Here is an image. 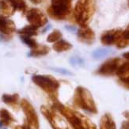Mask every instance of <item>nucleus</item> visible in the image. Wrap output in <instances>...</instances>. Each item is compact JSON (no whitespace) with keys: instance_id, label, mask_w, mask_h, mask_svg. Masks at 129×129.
<instances>
[{"instance_id":"obj_1","label":"nucleus","mask_w":129,"mask_h":129,"mask_svg":"<svg viewBox=\"0 0 129 129\" xmlns=\"http://www.w3.org/2000/svg\"><path fill=\"white\" fill-rule=\"evenodd\" d=\"M53 107L65 117L74 129H97L95 124L86 116L65 107L57 101L54 102Z\"/></svg>"},{"instance_id":"obj_2","label":"nucleus","mask_w":129,"mask_h":129,"mask_svg":"<svg viewBox=\"0 0 129 129\" xmlns=\"http://www.w3.org/2000/svg\"><path fill=\"white\" fill-rule=\"evenodd\" d=\"M95 10L94 0H78L74 10L76 22L82 27L87 26Z\"/></svg>"},{"instance_id":"obj_3","label":"nucleus","mask_w":129,"mask_h":129,"mask_svg":"<svg viewBox=\"0 0 129 129\" xmlns=\"http://www.w3.org/2000/svg\"><path fill=\"white\" fill-rule=\"evenodd\" d=\"M74 103L76 106L92 113H97L98 109L92 95L88 89L78 86L75 92Z\"/></svg>"},{"instance_id":"obj_4","label":"nucleus","mask_w":129,"mask_h":129,"mask_svg":"<svg viewBox=\"0 0 129 129\" xmlns=\"http://www.w3.org/2000/svg\"><path fill=\"white\" fill-rule=\"evenodd\" d=\"M73 0H52L48 14L56 20H64L71 12Z\"/></svg>"},{"instance_id":"obj_5","label":"nucleus","mask_w":129,"mask_h":129,"mask_svg":"<svg viewBox=\"0 0 129 129\" xmlns=\"http://www.w3.org/2000/svg\"><path fill=\"white\" fill-rule=\"evenodd\" d=\"M32 80L37 86L41 88L54 99L56 98L59 83L55 78L47 75H34L33 76Z\"/></svg>"},{"instance_id":"obj_6","label":"nucleus","mask_w":129,"mask_h":129,"mask_svg":"<svg viewBox=\"0 0 129 129\" xmlns=\"http://www.w3.org/2000/svg\"><path fill=\"white\" fill-rule=\"evenodd\" d=\"M21 106L23 110L24 113L26 116L27 121L29 124L34 129H39L40 124H39V119L36 110L33 106L28 102L26 99H22L21 102Z\"/></svg>"},{"instance_id":"obj_7","label":"nucleus","mask_w":129,"mask_h":129,"mask_svg":"<svg viewBox=\"0 0 129 129\" xmlns=\"http://www.w3.org/2000/svg\"><path fill=\"white\" fill-rule=\"evenodd\" d=\"M41 110L42 114L46 117L53 129H68L66 123L52 110L48 109L45 106H42Z\"/></svg>"},{"instance_id":"obj_8","label":"nucleus","mask_w":129,"mask_h":129,"mask_svg":"<svg viewBox=\"0 0 129 129\" xmlns=\"http://www.w3.org/2000/svg\"><path fill=\"white\" fill-rule=\"evenodd\" d=\"M27 20L31 25L37 27V29L42 27L48 22L47 17L42 11L37 8H33L27 12Z\"/></svg>"},{"instance_id":"obj_9","label":"nucleus","mask_w":129,"mask_h":129,"mask_svg":"<svg viewBox=\"0 0 129 129\" xmlns=\"http://www.w3.org/2000/svg\"><path fill=\"white\" fill-rule=\"evenodd\" d=\"M120 66V59L118 58L111 59L106 61L98 71V73L101 75L110 76L116 74V71Z\"/></svg>"},{"instance_id":"obj_10","label":"nucleus","mask_w":129,"mask_h":129,"mask_svg":"<svg viewBox=\"0 0 129 129\" xmlns=\"http://www.w3.org/2000/svg\"><path fill=\"white\" fill-rule=\"evenodd\" d=\"M123 31L120 29H113L105 32L101 37L103 44L105 45H112L116 44V46L120 43L122 39Z\"/></svg>"},{"instance_id":"obj_11","label":"nucleus","mask_w":129,"mask_h":129,"mask_svg":"<svg viewBox=\"0 0 129 129\" xmlns=\"http://www.w3.org/2000/svg\"><path fill=\"white\" fill-rule=\"evenodd\" d=\"M16 30L14 23L7 18L0 16V33L4 35H10Z\"/></svg>"},{"instance_id":"obj_12","label":"nucleus","mask_w":129,"mask_h":129,"mask_svg":"<svg viewBox=\"0 0 129 129\" xmlns=\"http://www.w3.org/2000/svg\"><path fill=\"white\" fill-rule=\"evenodd\" d=\"M16 10L10 0H3L0 2V16L7 18L13 15Z\"/></svg>"},{"instance_id":"obj_13","label":"nucleus","mask_w":129,"mask_h":129,"mask_svg":"<svg viewBox=\"0 0 129 129\" xmlns=\"http://www.w3.org/2000/svg\"><path fill=\"white\" fill-rule=\"evenodd\" d=\"M78 37L79 39L85 43H91L94 39L93 31L87 26L82 27L78 30Z\"/></svg>"},{"instance_id":"obj_14","label":"nucleus","mask_w":129,"mask_h":129,"mask_svg":"<svg viewBox=\"0 0 129 129\" xmlns=\"http://www.w3.org/2000/svg\"><path fill=\"white\" fill-rule=\"evenodd\" d=\"M100 129H116V124L109 113L105 114L100 120Z\"/></svg>"},{"instance_id":"obj_15","label":"nucleus","mask_w":129,"mask_h":129,"mask_svg":"<svg viewBox=\"0 0 129 129\" xmlns=\"http://www.w3.org/2000/svg\"><path fill=\"white\" fill-rule=\"evenodd\" d=\"M0 121L3 123V125L8 126L12 122L15 121L13 116L10 113V112L5 109H0Z\"/></svg>"},{"instance_id":"obj_16","label":"nucleus","mask_w":129,"mask_h":129,"mask_svg":"<svg viewBox=\"0 0 129 129\" xmlns=\"http://www.w3.org/2000/svg\"><path fill=\"white\" fill-rule=\"evenodd\" d=\"M3 102L6 103L7 105L11 106V107L15 108L17 107L18 103V100H19V95L14 93V94H3Z\"/></svg>"},{"instance_id":"obj_17","label":"nucleus","mask_w":129,"mask_h":129,"mask_svg":"<svg viewBox=\"0 0 129 129\" xmlns=\"http://www.w3.org/2000/svg\"><path fill=\"white\" fill-rule=\"evenodd\" d=\"M18 33L21 36L33 37L37 34V28L33 25H27L18 30Z\"/></svg>"},{"instance_id":"obj_18","label":"nucleus","mask_w":129,"mask_h":129,"mask_svg":"<svg viewBox=\"0 0 129 129\" xmlns=\"http://www.w3.org/2000/svg\"><path fill=\"white\" fill-rule=\"evenodd\" d=\"M49 52V48L44 45H37L35 48H32L29 53L30 56H38V55H44Z\"/></svg>"},{"instance_id":"obj_19","label":"nucleus","mask_w":129,"mask_h":129,"mask_svg":"<svg viewBox=\"0 0 129 129\" xmlns=\"http://www.w3.org/2000/svg\"><path fill=\"white\" fill-rule=\"evenodd\" d=\"M71 48V44L65 41H59L58 42H55L53 45V48L58 52L67 51V50L70 49Z\"/></svg>"},{"instance_id":"obj_20","label":"nucleus","mask_w":129,"mask_h":129,"mask_svg":"<svg viewBox=\"0 0 129 129\" xmlns=\"http://www.w3.org/2000/svg\"><path fill=\"white\" fill-rule=\"evenodd\" d=\"M10 3H12L14 7L16 10L21 11L23 14H25L27 10V5L24 0H10Z\"/></svg>"},{"instance_id":"obj_21","label":"nucleus","mask_w":129,"mask_h":129,"mask_svg":"<svg viewBox=\"0 0 129 129\" xmlns=\"http://www.w3.org/2000/svg\"><path fill=\"white\" fill-rule=\"evenodd\" d=\"M61 36H62V34H61V33L59 30H55L48 35V37L47 38V41L51 43L56 42L61 38Z\"/></svg>"},{"instance_id":"obj_22","label":"nucleus","mask_w":129,"mask_h":129,"mask_svg":"<svg viewBox=\"0 0 129 129\" xmlns=\"http://www.w3.org/2000/svg\"><path fill=\"white\" fill-rule=\"evenodd\" d=\"M21 39L22 40L25 44H27L28 46L30 47L31 48H35L37 44L36 43V41L33 40V39L31 37H27V36H21Z\"/></svg>"},{"instance_id":"obj_23","label":"nucleus","mask_w":129,"mask_h":129,"mask_svg":"<svg viewBox=\"0 0 129 129\" xmlns=\"http://www.w3.org/2000/svg\"><path fill=\"white\" fill-rule=\"evenodd\" d=\"M118 82L120 86H122L123 87L127 89H129V76L119 78Z\"/></svg>"},{"instance_id":"obj_24","label":"nucleus","mask_w":129,"mask_h":129,"mask_svg":"<svg viewBox=\"0 0 129 129\" xmlns=\"http://www.w3.org/2000/svg\"><path fill=\"white\" fill-rule=\"evenodd\" d=\"M55 71H57L59 73H61V74H63V75H71V73L68 71H67L65 69H53Z\"/></svg>"},{"instance_id":"obj_25","label":"nucleus","mask_w":129,"mask_h":129,"mask_svg":"<svg viewBox=\"0 0 129 129\" xmlns=\"http://www.w3.org/2000/svg\"><path fill=\"white\" fill-rule=\"evenodd\" d=\"M120 129H129V120H128L122 123Z\"/></svg>"},{"instance_id":"obj_26","label":"nucleus","mask_w":129,"mask_h":129,"mask_svg":"<svg viewBox=\"0 0 129 129\" xmlns=\"http://www.w3.org/2000/svg\"><path fill=\"white\" fill-rule=\"evenodd\" d=\"M15 129H31V128L27 125H23V126H17Z\"/></svg>"},{"instance_id":"obj_27","label":"nucleus","mask_w":129,"mask_h":129,"mask_svg":"<svg viewBox=\"0 0 129 129\" xmlns=\"http://www.w3.org/2000/svg\"><path fill=\"white\" fill-rule=\"evenodd\" d=\"M123 115L124 116V117L127 119V120H129V111H125V112H124L123 113Z\"/></svg>"},{"instance_id":"obj_28","label":"nucleus","mask_w":129,"mask_h":129,"mask_svg":"<svg viewBox=\"0 0 129 129\" xmlns=\"http://www.w3.org/2000/svg\"><path fill=\"white\" fill-rule=\"evenodd\" d=\"M29 1L34 4H39L41 3V0H29Z\"/></svg>"},{"instance_id":"obj_29","label":"nucleus","mask_w":129,"mask_h":129,"mask_svg":"<svg viewBox=\"0 0 129 129\" xmlns=\"http://www.w3.org/2000/svg\"><path fill=\"white\" fill-rule=\"evenodd\" d=\"M123 56H124L126 59H128V60H129V52L124 53V55H123Z\"/></svg>"},{"instance_id":"obj_30","label":"nucleus","mask_w":129,"mask_h":129,"mask_svg":"<svg viewBox=\"0 0 129 129\" xmlns=\"http://www.w3.org/2000/svg\"><path fill=\"white\" fill-rule=\"evenodd\" d=\"M3 125V123H2L1 121H0V127H2Z\"/></svg>"},{"instance_id":"obj_31","label":"nucleus","mask_w":129,"mask_h":129,"mask_svg":"<svg viewBox=\"0 0 129 129\" xmlns=\"http://www.w3.org/2000/svg\"><path fill=\"white\" fill-rule=\"evenodd\" d=\"M128 7H129V0H128Z\"/></svg>"}]
</instances>
